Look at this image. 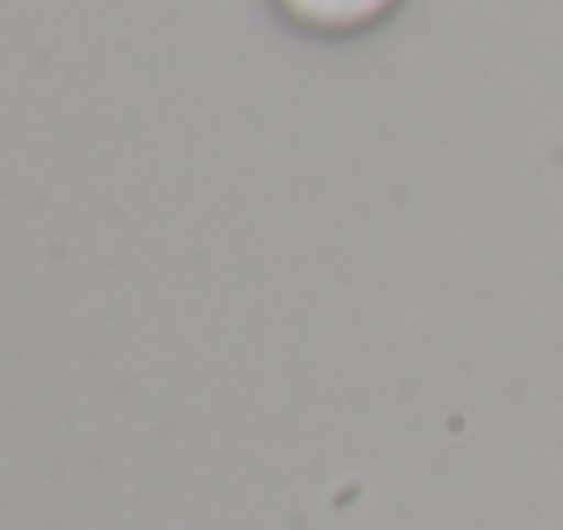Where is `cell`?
Returning a JSON list of instances; mask_svg holds the SVG:
<instances>
[{
  "label": "cell",
  "instance_id": "obj_1",
  "mask_svg": "<svg viewBox=\"0 0 563 530\" xmlns=\"http://www.w3.org/2000/svg\"><path fill=\"white\" fill-rule=\"evenodd\" d=\"M399 0H279V11L307 33H362L383 22Z\"/></svg>",
  "mask_w": 563,
  "mask_h": 530
}]
</instances>
